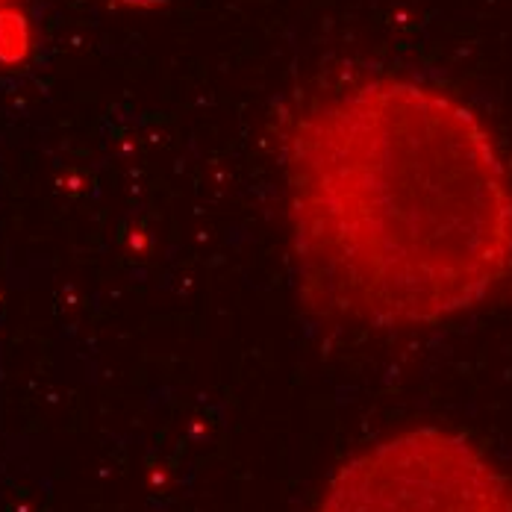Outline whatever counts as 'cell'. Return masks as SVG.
<instances>
[{
  "label": "cell",
  "instance_id": "1",
  "mask_svg": "<svg viewBox=\"0 0 512 512\" xmlns=\"http://www.w3.org/2000/svg\"><path fill=\"white\" fill-rule=\"evenodd\" d=\"M292 254L315 309L427 327L512 277V174L460 98L368 77L301 109L283 139Z\"/></svg>",
  "mask_w": 512,
  "mask_h": 512
},
{
  "label": "cell",
  "instance_id": "2",
  "mask_svg": "<svg viewBox=\"0 0 512 512\" xmlns=\"http://www.w3.org/2000/svg\"><path fill=\"white\" fill-rule=\"evenodd\" d=\"M312 512H512V474L462 433L412 427L345 462Z\"/></svg>",
  "mask_w": 512,
  "mask_h": 512
},
{
  "label": "cell",
  "instance_id": "3",
  "mask_svg": "<svg viewBox=\"0 0 512 512\" xmlns=\"http://www.w3.org/2000/svg\"><path fill=\"white\" fill-rule=\"evenodd\" d=\"M9 9H18V6H15V0H0V15H3V12H9Z\"/></svg>",
  "mask_w": 512,
  "mask_h": 512
}]
</instances>
